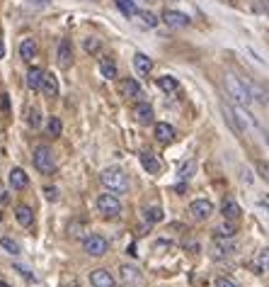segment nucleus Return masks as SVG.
<instances>
[{"instance_id":"e433bc0d","label":"nucleus","mask_w":269,"mask_h":287,"mask_svg":"<svg viewBox=\"0 0 269 287\" xmlns=\"http://www.w3.org/2000/svg\"><path fill=\"white\" fill-rule=\"evenodd\" d=\"M44 195H46L49 200H56V197H59V192H56V188H44Z\"/></svg>"},{"instance_id":"ddd939ff","label":"nucleus","mask_w":269,"mask_h":287,"mask_svg":"<svg viewBox=\"0 0 269 287\" xmlns=\"http://www.w3.org/2000/svg\"><path fill=\"white\" fill-rule=\"evenodd\" d=\"M134 68L138 71V76H148L153 71V61L146 56V54H136L134 56Z\"/></svg>"},{"instance_id":"1a4fd4ad","label":"nucleus","mask_w":269,"mask_h":287,"mask_svg":"<svg viewBox=\"0 0 269 287\" xmlns=\"http://www.w3.org/2000/svg\"><path fill=\"white\" fill-rule=\"evenodd\" d=\"M90 285L92 287H114V277L109 275V270L97 268V270L90 272Z\"/></svg>"},{"instance_id":"f3484780","label":"nucleus","mask_w":269,"mask_h":287,"mask_svg":"<svg viewBox=\"0 0 269 287\" xmlns=\"http://www.w3.org/2000/svg\"><path fill=\"white\" fill-rule=\"evenodd\" d=\"M42 93H44L46 97H56V93H59V80H56V76H54V73H46V76H44Z\"/></svg>"},{"instance_id":"72a5a7b5","label":"nucleus","mask_w":269,"mask_h":287,"mask_svg":"<svg viewBox=\"0 0 269 287\" xmlns=\"http://www.w3.org/2000/svg\"><path fill=\"white\" fill-rule=\"evenodd\" d=\"M257 171H259V175H262V178H264V180L269 183V166L259 161V163H257Z\"/></svg>"},{"instance_id":"6e6552de","label":"nucleus","mask_w":269,"mask_h":287,"mask_svg":"<svg viewBox=\"0 0 269 287\" xmlns=\"http://www.w3.org/2000/svg\"><path fill=\"white\" fill-rule=\"evenodd\" d=\"M189 214H192L194 219H209V217L213 214V205H211L209 200H194V202L189 205Z\"/></svg>"},{"instance_id":"412c9836","label":"nucleus","mask_w":269,"mask_h":287,"mask_svg":"<svg viewBox=\"0 0 269 287\" xmlns=\"http://www.w3.org/2000/svg\"><path fill=\"white\" fill-rule=\"evenodd\" d=\"M121 93H124L126 97H141V85H138L134 78H126V80L121 83Z\"/></svg>"},{"instance_id":"b1692460","label":"nucleus","mask_w":269,"mask_h":287,"mask_svg":"<svg viewBox=\"0 0 269 287\" xmlns=\"http://www.w3.org/2000/svg\"><path fill=\"white\" fill-rule=\"evenodd\" d=\"M155 83H158V88H160L163 93H175V90H177V80H175L172 76H160Z\"/></svg>"},{"instance_id":"393cba45","label":"nucleus","mask_w":269,"mask_h":287,"mask_svg":"<svg viewBox=\"0 0 269 287\" xmlns=\"http://www.w3.org/2000/svg\"><path fill=\"white\" fill-rule=\"evenodd\" d=\"M121 280L124 282H138L141 275H138V270L134 265H121Z\"/></svg>"},{"instance_id":"473e14b6","label":"nucleus","mask_w":269,"mask_h":287,"mask_svg":"<svg viewBox=\"0 0 269 287\" xmlns=\"http://www.w3.org/2000/svg\"><path fill=\"white\" fill-rule=\"evenodd\" d=\"M216 234L223 236V239H230V236L235 234V229H233V224H221V226L216 229Z\"/></svg>"},{"instance_id":"aec40b11","label":"nucleus","mask_w":269,"mask_h":287,"mask_svg":"<svg viewBox=\"0 0 269 287\" xmlns=\"http://www.w3.org/2000/svg\"><path fill=\"white\" fill-rule=\"evenodd\" d=\"M34 54H37V42H34V39H22V44H20V56H22L25 61H32Z\"/></svg>"},{"instance_id":"6ab92c4d","label":"nucleus","mask_w":269,"mask_h":287,"mask_svg":"<svg viewBox=\"0 0 269 287\" xmlns=\"http://www.w3.org/2000/svg\"><path fill=\"white\" fill-rule=\"evenodd\" d=\"M141 166H143L148 173H158V171H160V163H158V159H155L150 151H143V154H141Z\"/></svg>"},{"instance_id":"4be33fe9","label":"nucleus","mask_w":269,"mask_h":287,"mask_svg":"<svg viewBox=\"0 0 269 287\" xmlns=\"http://www.w3.org/2000/svg\"><path fill=\"white\" fill-rule=\"evenodd\" d=\"M100 71H102V76L105 78H117V66H114V61L109 59V56H105V59H100Z\"/></svg>"},{"instance_id":"423d86ee","label":"nucleus","mask_w":269,"mask_h":287,"mask_svg":"<svg viewBox=\"0 0 269 287\" xmlns=\"http://www.w3.org/2000/svg\"><path fill=\"white\" fill-rule=\"evenodd\" d=\"M233 253H235V243L228 241V239H223V236H218V239L213 241V246H211V255H213L216 260H223V258H228V255H233Z\"/></svg>"},{"instance_id":"20e7f679","label":"nucleus","mask_w":269,"mask_h":287,"mask_svg":"<svg viewBox=\"0 0 269 287\" xmlns=\"http://www.w3.org/2000/svg\"><path fill=\"white\" fill-rule=\"evenodd\" d=\"M83 248H85V253H88V255L100 258V255H105V253L109 251V241H107L105 236H100V234H90V236H85Z\"/></svg>"},{"instance_id":"f704fd0d","label":"nucleus","mask_w":269,"mask_h":287,"mask_svg":"<svg viewBox=\"0 0 269 287\" xmlns=\"http://www.w3.org/2000/svg\"><path fill=\"white\" fill-rule=\"evenodd\" d=\"M216 287H238L233 280H228V277H218L216 280Z\"/></svg>"},{"instance_id":"c9c22d12","label":"nucleus","mask_w":269,"mask_h":287,"mask_svg":"<svg viewBox=\"0 0 269 287\" xmlns=\"http://www.w3.org/2000/svg\"><path fill=\"white\" fill-rule=\"evenodd\" d=\"M30 124H32V127H39V112H37V110H32V114H30Z\"/></svg>"},{"instance_id":"bb28decb","label":"nucleus","mask_w":269,"mask_h":287,"mask_svg":"<svg viewBox=\"0 0 269 287\" xmlns=\"http://www.w3.org/2000/svg\"><path fill=\"white\" fill-rule=\"evenodd\" d=\"M46 131H49V136H61V131H63V124H61V119H59V117H49Z\"/></svg>"},{"instance_id":"c756f323","label":"nucleus","mask_w":269,"mask_h":287,"mask_svg":"<svg viewBox=\"0 0 269 287\" xmlns=\"http://www.w3.org/2000/svg\"><path fill=\"white\" fill-rule=\"evenodd\" d=\"M194 171H196V163H194V161H189V163H184V166L179 168V178H182V180H189Z\"/></svg>"},{"instance_id":"ea45409f","label":"nucleus","mask_w":269,"mask_h":287,"mask_svg":"<svg viewBox=\"0 0 269 287\" xmlns=\"http://www.w3.org/2000/svg\"><path fill=\"white\" fill-rule=\"evenodd\" d=\"M0 287H10V285H8V282H3V280H0Z\"/></svg>"},{"instance_id":"2f4dec72","label":"nucleus","mask_w":269,"mask_h":287,"mask_svg":"<svg viewBox=\"0 0 269 287\" xmlns=\"http://www.w3.org/2000/svg\"><path fill=\"white\" fill-rule=\"evenodd\" d=\"M160 219H163V209H160V207L146 209V222H160Z\"/></svg>"},{"instance_id":"a878e982","label":"nucleus","mask_w":269,"mask_h":287,"mask_svg":"<svg viewBox=\"0 0 269 287\" xmlns=\"http://www.w3.org/2000/svg\"><path fill=\"white\" fill-rule=\"evenodd\" d=\"M0 246H3L10 255H20V253H22V251H20V243H17V241H13L10 236H3V239H0Z\"/></svg>"},{"instance_id":"7c9ffc66","label":"nucleus","mask_w":269,"mask_h":287,"mask_svg":"<svg viewBox=\"0 0 269 287\" xmlns=\"http://www.w3.org/2000/svg\"><path fill=\"white\" fill-rule=\"evenodd\" d=\"M138 17L143 20V25H146V27H158V22H160L153 13H138Z\"/></svg>"},{"instance_id":"f03ea898","label":"nucleus","mask_w":269,"mask_h":287,"mask_svg":"<svg viewBox=\"0 0 269 287\" xmlns=\"http://www.w3.org/2000/svg\"><path fill=\"white\" fill-rule=\"evenodd\" d=\"M225 90H228L230 97H233L238 105H242V107H247V105L252 102V93H250V88H247L240 78H235L233 73L225 76Z\"/></svg>"},{"instance_id":"4c0bfd02","label":"nucleus","mask_w":269,"mask_h":287,"mask_svg":"<svg viewBox=\"0 0 269 287\" xmlns=\"http://www.w3.org/2000/svg\"><path fill=\"white\" fill-rule=\"evenodd\" d=\"M15 268H17V272H22L25 277H34V275H32V272H30V270H27L25 265H15Z\"/></svg>"},{"instance_id":"9b49d317","label":"nucleus","mask_w":269,"mask_h":287,"mask_svg":"<svg viewBox=\"0 0 269 287\" xmlns=\"http://www.w3.org/2000/svg\"><path fill=\"white\" fill-rule=\"evenodd\" d=\"M44 76H46V73H44L42 68L32 66V68H30V73H27V88H30V90H42Z\"/></svg>"},{"instance_id":"0eeeda50","label":"nucleus","mask_w":269,"mask_h":287,"mask_svg":"<svg viewBox=\"0 0 269 287\" xmlns=\"http://www.w3.org/2000/svg\"><path fill=\"white\" fill-rule=\"evenodd\" d=\"M163 22L167 27H175V30H182V27H189V17L184 13H177V10H165L163 13Z\"/></svg>"},{"instance_id":"dca6fc26","label":"nucleus","mask_w":269,"mask_h":287,"mask_svg":"<svg viewBox=\"0 0 269 287\" xmlns=\"http://www.w3.org/2000/svg\"><path fill=\"white\" fill-rule=\"evenodd\" d=\"M8 180H10V188H13V190H22V188H27V173H25L22 168H13Z\"/></svg>"},{"instance_id":"9d476101","label":"nucleus","mask_w":269,"mask_h":287,"mask_svg":"<svg viewBox=\"0 0 269 287\" xmlns=\"http://www.w3.org/2000/svg\"><path fill=\"white\" fill-rule=\"evenodd\" d=\"M56 59H59V66H61V68H68V66H71L73 51H71L68 39H61V42H59V54H56Z\"/></svg>"},{"instance_id":"a211bd4d","label":"nucleus","mask_w":269,"mask_h":287,"mask_svg":"<svg viewBox=\"0 0 269 287\" xmlns=\"http://www.w3.org/2000/svg\"><path fill=\"white\" fill-rule=\"evenodd\" d=\"M15 219H17L22 226H32V224H34V212H32L27 205H20V207L15 209Z\"/></svg>"},{"instance_id":"5701e85b","label":"nucleus","mask_w":269,"mask_h":287,"mask_svg":"<svg viewBox=\"0 0 269 287\" xmlns=\"http://www.w3.org/2000/svg\"><path fill=\"white\" fill-rule=\"evenodd\" d=\"M114 3H117V8H119L126 17H134V15H138V13H141V10L136 8L134 0H114Z\"/></svg>"},{"instance_id":"4468645a","label":"nucleus","mask_w":269,"mask_h":287,"mask_svg":"<svg viewBox=\"0 0 269 287\" xmlns=\"http://www.w3.org/2000/svg\"><path fill=\"white\" fill-rule=\"evenodd\" d=\"M134 114H136V119H138L141 124H150V122H153V107H150L148 102H138L136 110H134Z\"/></svg>"},{"instance_id":"39448f33","label":"nucleus","mask_w":269,"mask_h":287,"mask_svg":"<svg viewBox=\"0 0 269 287\" xmlns=\"http://www.w3.org/2000/svg\"><path fill=\"white\" fill-rule=\"evenodd\" d=\"M34 166H37L39 173H51L56 168V159H54V154H51L49 146H37V151H34Z\"/></svg>"},{"instance_id":"cd10ccee","label":"nucleus","mask_w":269,"mask_h":287,"mask_svg":"<svg viewBox=\"0 0 269 287\" xmlns=\"http://www.w3.org/2000/svg\"><path fill=\"white\" fill-rule=\"evenodd\" d=\"M254 270H257V272H262V270H269V248H262V251H259Z\"/></svg>"},{"instance_id":"2eb2a0df","label":"nucleus","mask_w":269,"mask_h":287,"mask_svg":"<svg viewBox=\"0 0 269 287\" xmlns=\"http://www.w3.org/2000/svg\"><path fill=\"white\" fill-rule=\"evenodd\" d=\"M155 139L158 141H172L175 139V127L167 122H158L155 124Z\"/></svg>"},{"instance_id":"f8f14e48","label":"nucleus","mask_w":269,"mask_h":287,"mask_svg":"<svg viewBox=\"0 0 269 287\" xmlns=\"http://www.w3.org/2000/svg\"><path fill=\"white\" fill-rule=\"evenodd\" d=\"M221 214H223L225 219H230V222H233V219H238V217H240V205H238L233 197H225V200H223V205H221Z\"/></svg>"},{"instance_id":"7ed1b4c3","label":"nucleus","mask_w":269,"mask_h":287,"mask_svg":"<svg viewBox=\"0 0 269 287\" xmlns=\"http://www.w3.org/2000/svg\"><path fill=\"white\" fill-rule=\"evenodd\" d=\"M97 212L102 217H119L121 214V202L114 192H107V195H100L97 197Z\"/></svg>"},{"instance_id":"f257e3e1","label":"nucleus","mask_w":269,"mask_h":287,"mask_svg":"<svg viewBox=\"0 0 269 287\" xmlns=\"http://www.w3.org/2000/svg\"><path fill=\"white\" fill-rule=\"evenodd\" d=\"M100 183H102L109 192H114V195L129 192V175H126L121 168H117V166L105 168V171L100 173Z\"/></svg>"},{"instance_id":"58836bf2","label":"nucleus","mask_w":269,"mask_h":287,"mask_svg":"<svg viewBox=\"0 0 269 287\" xmlns=\"http://www.w3.org/2000/svg\"><path fill=\"white\" fill-rule=\"evenodd\" d=\"M5 56V47H3V42H0V59Z\"/></svg>"},{"instance_id":"c85d7f7f","label":"nucleus","mask_w":269,"mask_h":287,"mask_svg":"<svg viewBox=\"0 0 269 287\" xmlns=\"http://www.w3.org/2000/svg\"><path fill=\"white\" fill-rule=\"evenodd\" d=\"M83 49H85L88 54H97V51H100V39H97V37H88V39L83 42Z\"/></svg>"}]
</instances>
